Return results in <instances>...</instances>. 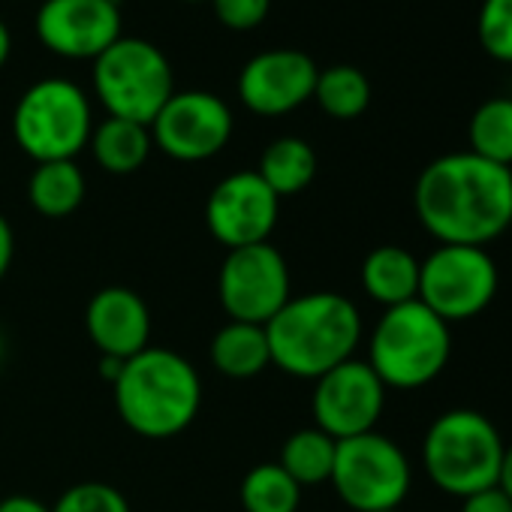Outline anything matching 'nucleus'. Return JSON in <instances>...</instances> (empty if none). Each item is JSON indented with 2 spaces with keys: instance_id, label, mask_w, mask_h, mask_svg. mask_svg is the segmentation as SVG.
<instances>
[{
  "instance_id": "nucleus-29",
  "label": "nucleus",
  "mask_w": 512,
  "mask_h": 512,
  "mask_svg": "<svg viewBox=\"0 0 512 512\" xmlns=\"http://www.w3.org/2000/svg\"><path fill=\"white\" fill-rule=\"evenodd\" d=\"M461 512H512V500L497 485H491V488H482V491L464 497Z\"/></svg>"
},
{
  "instance_id": "nucleus-5",
  "label": "nucleus",
  "mask_w": 512,
  "mask_h": 512,
  "mask_svg": "<svg viewBox=\"0 0 512 512\" xmlns=\"http://www.w3.org/2000/svg\"><path fill=\"white\" fill-rule=\"evenodd\" d=\"M503 449V437L485 413L458 407L431 422L422 440V461L440 491L464 500L497 485Z\"/></svg>"
},
{
  "instance_id": "nucleus-10",
  "label": "nucleus",
  "mask_w": 512,
  "mask_h": 512,
  "mask_svg": "<svg viewBox=\"0 0 512 512\" xmlns=\"http://www.w3.org/2000/svg\"><path fill=\"white\" fill-rule=\"evenodd\" d=\"M217 299L229 320L266 326L293 299L284 253L269 241L226 250L217 275Z\"/></svg>"
},
{
  "instance_id": "nucleus-27",
  "label": "nucleus",
  "mask_w": 512,
  "mask_h": 512,
  "mask_svg": "<svg viewBox=\"0 0 512 512\" xmlns=\"http://www.w3.org/2000/svg\"><path fill=\"white\" fill-rule=\"evenodd\" d=\"M476 31L491 58L512 64V0H482Z\"/></svg>"
},
{
  "instance_id": "nucleus-18",
  "label": "nucleus",
  "mask_w": 512,
  "mask_h": 512,
  "mask_svg": "<svg viewBox=\"0 0 512 512\" xmlns=\"http://www.w3.org/2000/svg\"><path fill=\"white\" fill-rule=\"evenodd\" d=\"M208 359L214 371H220L229 380H250L256 374H263L272 365L266 326L229 320L223 329L214 332L208 344Z\"/></svg>"
},
{
  "instance_id": "nucleus-11",
  "label": "nucleus",
  "mask_w": 512,
  "mask_h": 512,
  "mask_svg": "<svg viewBox=\"0 0 512 512\" xmlns=\"http://www.w3.org/2000/svg\"><path fill=\"white\" fill-rule=\"evenodd\" d=\"M154 148L181 163H202L220 154L232 136L229 106L208 91H175L148 124Z\"/></svg>"
},
{
  "instance_id": "nucleus-35",
  "label": "nucleus",
  "mask_w": 512,
  "mask_h": 512,
  "mask_svg": "<svg viewBox=\"0 0 512 512\" xmlns=\"http://www.w3.org/2000/svg\"><path fill=\"white\" fill-rule=\"evenodd\" d=\"M4 353H7V344H4V332H0V362H4Z\"/></svg>"
},
{
  "instance_id": "nucleus-30",
  "label": "nucleus",
  "mask_w": 512,
  "mask_h": 512,
  "mask_svg": "<svg viewBox=\"0 0 512 512\" xmlns=\"http://www.w3.org/2000/svg\"><path fill=\"white\" fill-rule=\"evenodd\" d=\"M13 256H16V232H13L10 220L0 214V281L7 278V272L13 266Z\"/></svg>"
},
{
  "instance_id": "nucleus-23",
  "label": "nucleus",
  "mask_w": 512,
  "mask_h": 512,
  "mask_svg": "<svg viewBox=\"0 0 512 512\" xmlns=\"http://www.w3.org/2000/svg\"><path fill=\"white\" fill-rule=\"evenodd\" d=\"M238 500L244 512H299L302 485L278 461H263L244 473Z\"/></svg>"
},
{
  "instance_id": "nucleus-2",
  "label": "nucleus",
  "mask_w": 512,
  "mask_h": 512,
  "mask_svg": "<svg viewBox=\"0 0 512 512\" xmlns=\"http://www.w3.org/2000/svg\"><path fill=\"white\" fill-rule=\"evenodd\" d=\"M272 365L299 380H317L353 359L362 341L359 308L332 290L293 296L266 323Z\"/></svg>"
},
{
  "instance_id": "nucleus-37",
  "label": "nucleus",
  "mask_w": 512,
  "mask_h": 512,
  "mask_svg": "<svg viewBox=\"0 0 512 512\" xmlns=\"http://www.w3.org/2000/svg\"><path fill=\"white\" fill-rule=\"evenodd\" d=\"M190 4H196V0H190Z\"/></svg>"
},
{
  "instance_id": "nucleus-33",
  "label": "nucleus",
  "mask_w": 512,
  "mask_h": 512,
  "mask_svg": "<svg viewBox=\"0 0 512 512\" xmlns=\"http://www.w3.org/2000/svg\"><path fill=\"white\" fill-rule=\"evenodd\" d=\"M10 52H13V37H10V28H7L4 22H0V70L7 67Z\"/></svg>"
},
{
  "instance_id": "nucleus-22",
  "label": "nucleus",
  "mask_w": 512,
  "mask_h": 512,
  "mask_svg": "<svg viewBox=\"0 0 512 512\" xmlns=\"http://www.w3.org/2000/svg\"><path fill=\"white\" fill-rule=\"evenodd\" d=\"M335 452H338V440L329 437L326 431H320L317 425L311 428H299L293 431L278 455V464L305 488V485H323L332 479V467H335Z\"/></svg>"
},
{
  "instance_id": "nucleus-28",
  "label": "nucleus",
  "mask_w": 512,
  "mask_h": 512,
  "mask_svg": "<svg viewBox=\"0 0 512 512\" xmlns=\"http://www.w3.org/2000/svg\"><path fill=\"white\" fill-rule=\"evenodd\" d=\"M211 4L217 22L229 31H250L263 25L272 10V0H211Z\"/></svg>"
},
{
  "instance_id": "nucleus-15",
  "label": "nucleus",
  "mask_w": 512,
  "mask_h": 512,
  "mask_svg": "<svg viewBox=\"0 0 512 512\" xmlns=\"http://www.w3.org/2000/svg\"><path fill=\"white\" fill-rule=\"evenodd\" d=\"M317 64L296 49H272L253 55L238 76L241 103L263 118H281L314 97Z\"/></svg>"
},
{
  "instance_id": "nucleus-1",
  "label": "nucleus",
  "mask_w": 512,
  "mask_h": 512,
  "mask_svg": "<svg viewBox=\"0 0 512 512\" xmlns=\"http://www.w3.org/2000/svg\"><path fill=\"white\" fill-rule=\"evenodd\" d=\"M413 208L440 244L485 247L512 226V169L473 151L443 154L419 172Z\"/></svg>"
},
{
  "instance_id": "nucleus-20",
  "label": "nucleus",
  "mask_w": 512,
  "mask_h": 512,
  "mask_svg": "<svg viewBox=\"0 0 512 512\" xmlns=\"http://www.w3.org/2000/svg\"><path fill=\"white\" fill-rule=\"evenodd\" d=\"M88 148L94 151V160L109 175H130L145 166L154 142H151V130L145 124L124 121V118H106L103 124L94 127Z\"/></svg>"
},
{
  "instance_id": "nucleus-7",
  "label": "nucleus",
  "mask_w": 512,
  "mask_h": 512,
  "mask_svg": "<svg viewBox=\"0 0 512 512\" xmlns=\"http://www.w3.org/2000/svg\"><path fill=\"white\" fill-rule=\"evenodd\" d=\"M94 91L109 118L148 127L175 94L172 64L154 43L121 37L94 61Z\"/></svg>"
},
{
  "instance_id": "nucleus-36",
  "label": "nucleus",
  "mask_w": 512,
  "mask_h": 512,
  "mask_svg": "<svg viewBox=\"0 0 512 512\" xmlns=\"http://www.w3.org/2000/svg\"><path fill=\"white\" fill-rule=\"evenodd\" d=\"M383 512H401V509H383Z\"/></svg>"
},
{
  "instance_id": "nucleus-25",
  "label": "nucleus",
  "mask_w": 512,
  "mask_h": 512,
  "mask_svg": "<svg viewBox=\"0 0 512 512\" xmlns=\"http://www.w3.org/2000/svg\"><path fill=\"white\" fill-rule=\"evenodd\" d=\"M467 136L473 154L512 169V100L509 97L485 100L473 112Z\"/></svg>"
},
{
  "instance_id": "nucleus-31",
  "label": "nucleus",
  "mask_w": 512,
  "mask_h": 512,
  "mask_svg": "<svg viewBox=\"0 0 512 512\" xmlns=\"http://www.w3.org/2000/svg\"><path fill=\"white\" fill-rule=\"evenodd\" d=\"M0 512H52V506L31 494H10L0 500Z\"/></svg>"
},
{
  "instance_id": "nucleus-6",
  "label": "nucleus",
  "mask_w": 512,
  "mask_h": 512,
  "mask_svg": "<svg viewBox=\"0 0 512 512\" xmlns=\"http://www.w3.org/2000/svg\"><path fill=\"white\" fill-rule=\"evenodd\" d=\"M91 133V103L70 79H43L16 103L13 136L34 163L76 160V154L88 148Z\"/></svg>"
},
{
  "instance_id": "nucleus-19",
  "label": "nucleus",
  "mask_w": 512,
  "mask_h": 512,
  "mask_svg": "<svg viewBox=\"0 0 512 512\" xmlns=\"http://www.w3.org/2000/svg\"><path fill=\"white\" fill-rule=\"evenodd\" d=\"M85 193H88L85 172L79 169L76 160L37 163L28 181V199L34 211L49 220H61L79 211V205L85 202Z\"/></svg>"
},
{
  "instance_id": "nucleus-32",
  "label": "nucleus",
  "mask_w": 512,
  "mask_h": 512,
  "mask_svg": "<svg viewBox=\"0 0 512 512\" xmlns=\"http://www.w3.org/2000/svg\"><path fill=\"white\" fill-rule=\"evenodd\" d=\"M497 488L512 500V446L503 449V461H500V473H497Z\"/></svg>"
},
{
  "instance_id": "nucleus-13",
  "label": "nucleus",
  "mask_w": 512,
  "mask_h": 512,
  "mask_svg": "<svg viewBox=\"0 0 512 512\" xmlns=\"http://www.w3.org/2000/svg\"><path fill=\"white\" fill-rule=\"evenodd\" d=\"M278 217L281 196L256 175V169L220 178L205 202V226L226 250L269 241Z\"/></svg>"
},
{
  "instance_id": "nucleus-17",
  "label": "nucleus",
  "mask_w": 512,
  "mask_h": 512,
  "mask_svg": "<svg viewBox=\"0 0 512 512\" xmlns=\"http://www.w3.org/2000/svg\"><path fill=\"white\" fill-rule=\"evenodd\" d=\"M362 290L383 308L413 302L419 296V260L398 244L374 247L362 263Z\"/></svg>"
},
{
  "instance_id": "nucleus-4",
  "label": "nucleus",
  "mask_w": 512,
  "mask_h": 512,
  "mask_svg": "<svg viewBox=\"0 0 512 512\" xmlns=\"http://www.w3.org/2000/svg\"><path fill=\"white\" fill-rule=\"evenodd\" d=\"M452 332L419 299L386 308L368 341V365L386 389H422L443 374Z\"/></svg>"
},
{
  "instance_id": "nucleus-34",
  "label": "nucleus",
  "mask_w": 512,
  "mask_h": 512,
  "mask_svg": "<svg viewBox=\"0 0 512 512\" xmlns=\"http://www.w3.org/2000/svg\"><path fill=\"white\" fill-rule=\"evenodd\" d=\"M121 359H109V356H103V362H100V374L109 380V383H115V377L121 374Z\"/></svg>"
},
{
  "instance_id": "nucleus-14",
  "label": "nucleus",
  "mask_w": 512,
  "mask_h": 512,
  "mask_svg": "<svg viewBox=\"0 0 512 512\" xmlns=\"http://www.w3.org/2000/svg\"><path fill=\"white\" fill-rule=\"evenodd\" d=\"M37 37L61 58L97 61L121 40V7L118 0H43Z\"/></svg>"
},
{
  "instance_id": "nucleus-26",
  "label": "nucleus",
  "mask_w": 512,
  "mask_h": 512,
  "mask_svg": "<svg viewBox=\"0 0 512 512\" xmlns=\"http://www.w3.org/2000/svg\"><path fill=\"white\" fill-rule=\"evenodd\" d=\"M52 512H130V500L109 482H79L55 500Z\"/></svg>"
},
{
  "instance_id": "nucleus-24",
  "label": "nucleus",
  "mask_w": 512,
  "mask_h": 512,
  "mask_svg": "<svg viewBox=\"0 0 512 512\" xmlns=\"http://www.w3.org/2000/svg\"><path fill=\"white\" fill-rule=\"evenodd\" d=\"M314 100L320 103V109L329 118L353 121L371 103V82L362 70H356L350 64H338V67H329L317 76Z\"/></svg>"
},
{
  "instance_id": "nucleus-3",
  "label": "nucleus",
  "mask_w": 512,
  "mask_h": 512,
  "mask_svg": "<svg viewBox=\"0 0 512 512\" xmlns=\"http://www.w3.org/2000/svg\"><path fill=\"white\" fill-rule=\"evenodd\" d=\"M121 422L148 440L178 437L202 407V377L181 353L145 347L121 365L112 383Z\"/></svg>"
},
{
  "instance_id": "nucleus-8",
  "label": "nucleus",
  "mask_w": 512,
  "mask_h": 512,
  "mask_svg": "<svg viewBox=\"0 0 512 512\" xmlns=\"http://www.w3.org/2000/svg\"><path fill=\"white\" fill-rule=\"evenodd\" d=\"M329 482L353 512H383L404 503L413 470L404 449L392 437L368 431L338 440Z\"/></svg>"
},
{
  "instance_id": "nucleus-21",
  "label": "nucleus",
  "mask_w": 512,
  "mask_h": 512,
  "mask_svg": "<svg viewBox=\"0 0 512 512\" xmlns=\"http://www.w3.org/2000/svg\"><path fill=\"white\" fill-rule=\"evenodd\" d=\"M256 175H260L278 196H296L317 175V151L299 136L275 139L263 151Z\"/></svg>"
},
{
  "instance_id": "nucleus-9",
  "label": "nucleus",
  "mask_w": 512,
  "mask_h": 512,
  "mask_svg": "<svg viewBox=\"0 0 512 512\" xmlns=\"http://www.w3.org/2000/svg\"><path fill=\"white\" fill-rule=\"evenodd\" d=\"M497 263L485 247L440 244L419 263V302L443 323L479 317L497 296Z\"/></svg>"
},
{
  "instance_id": "nucleus-12",
  "label": "nucleus",
  "mask_w": 512,
  "mask_h": 512,
  "mask_svg": "<svg viewBox=\"0 0 512 512\" xmlns=\"http://www.w3.org/2000/svg\"><path fill=\"white\" fill-rule=\"evenodd\" d=\"M386 407V386L362 359H347L314 380L311 413L314 425L335 440L377 431Z\"/></svg>"
},
{
  "instance_id": "nucleus-16",
  "label": "nucleus",
  "mask_w": 512,
  "mask_h": 512,
  "mask_svg": "<svg viewBox=\"0 0 512 512\" xmlns=\"http://www.w3.org/2000/svg\"><path fill=\"white\" fill-rule=\"evenodd\" d=\"M85 332L100 356L127 362L151 347V308L130 287H106L85 308Z\"/></svg>"
}]
</instances>
